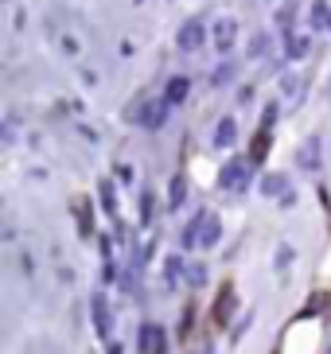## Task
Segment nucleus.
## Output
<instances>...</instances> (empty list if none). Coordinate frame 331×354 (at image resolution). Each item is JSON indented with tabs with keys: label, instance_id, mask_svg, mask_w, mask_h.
<instances>
[]
</instances>
